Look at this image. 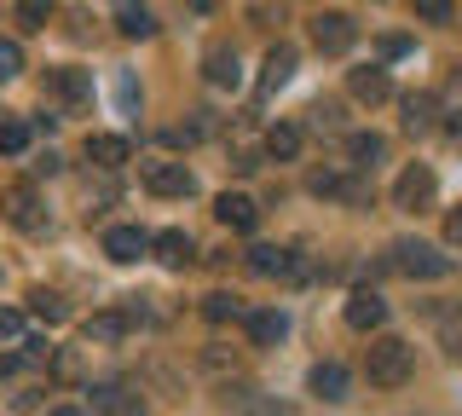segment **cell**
<instances>
[{
    "label": "cell",
    "instance_id": "obj_1",
    "mask_svg": "<svg viewBox=\"0 0 462 416\" xmlns=\"http://www.w3.org/2000/svg\"><path fill=\"white\" fill-rule=\"evenodd\" d=\"M365 370H370V382H375V387H404V382H411V370H416V353H411V341H399V336H382V341H370V358H365Z\"/></svg>",
    "mask_w": 462,
    "mask_h": 416
},
{
    "label": "cell",
    "instance_id": "obj_2",
    "mask_svg": "<svg viewBox=\"0 0 462 416\" xmlns=\"http://www.w3.org/2000/svg\"><path fill=\"white\" fill-rule=\"evenodd\" d=\"M387 266L404 272V278H445V272H451V254L428 249V243H393V249H387Z\"/></svg>",
    "mask_w": 462,
    "mask_h": 416
},
{
    "label": "cell",
    "instance_id": "obj_3",
    "mask_svg": "<svg viewBox=\"0 0 462 416\" xmlns=\"http://www.w3.org/2000/svg\"><path fill=\"white\" fill-rule=\"evenodd\" d=\"M422 324L439 336L445 353H462V300H422Z\"/></svg>",
    "mask_w": 462,
    "mask_h": 416
},
{
    "label": "cell",
    "instance_id": "obj_4",
    "mask_svg": "<svg viewBox=\"0 0 462 416\" xmlns=\"http://www.w3.org/2000/svg\"><path fill=\"white\" fill-rule=\"evenodd\" d=\"M353 41H358V23L346 18V12H318V18H312V47L318 52L336 59V52H346Z\"/></svg>",
    "mask_w": 462,
    "mask_h": 416
},
{
    "label": "cell",
    "instance_id": "obj_5",
    "mask_svg": "<svg viewBox=\"0 0 462 416\" xmlns=\"http://www.w3.org/2000/svg\"><path fill=\"white\" fill-rule=\"evenodd\" d=\"M0 214H6L18 232H41V220H47V214H41L35 185H6V191H0Z\"/></svg>",
    "mask_w": 462,
    "mask_h": 416
},
{
    "label": "cell",
    "instance_id": "obj_6",
    "mask_svg": "<svg viewBox=\"0 0 462 416\" xmlns=\"http://www.w3.org/2000/svg\"><path fill=\"white\" fill-rule=\"evenodd\" d=\"M433 191H439L433 168H428V162H411V168L399 174V185H393V203L416 214V208H428V203H433Z\"/></svg>",
    "mask_w": 462,
    "mask_h": 416
},
{
    "label": "cell",
    "instance_id": "obj_7",
    "mask_svg": "<svg viewBox=\"0 0 462 416\" xmlns=\"http://www.w3.org/2000/svg\"><path fill=\"white\" fill-rule=\"evenodd\" d=\"M144 185H151L156 197H191V168L185 162H144Z\"/></svg>",
    "mask_w": 462,
    "mask_h": 416
},
{
    "label": "cell",
    "instance_id": "obj_8",
    "mask_svg": "<svg viewBox=\"0 0 462 416\" xmlns=\"http://www.w3.org/2000/svg\"><path fill=\"white\" fill-rule=\"evenodd\" d=\"M105 254L116 266H134V261L151 254V237H144L139 226H110V232H105Z\"/></svg>",
    "mask_w": 462,
    "mask_h": 416
},
{
    "label": "cell",
    "instance_id": "obj_9",
    "mask_svg": "<svg viewBox=\"0 0 462 416\" xmlns=\"http://www.w3.org/2000/svg\"><path fill=\"white\" fill-rule=\"evenodd\" d=\"M47 93L64 98L69 110H81L87 98H93V76H87V69H47Z\"/></svg>",
    "mask_w": 462,
    "mask_h": 416
},
{
    "label": "cell",
    "instance_id": "obj_10",
    "mask_svg": "<svg viewBox=\"0 0 462 416\" xmlns=\"http://www.w3.org/2000/svg\"><path fill=\"white\" fill-rule=\"evenodd\" d=\"M249 272H254V278H289V272H300V261L289 249H278V243H254V249H249Z\"/></svg>",
    "mask_w": 462,
    "mask_h": 416
},
{
    "label": "cell",
    "instance_id": "obj_11",
    "mask_svg": "<svg viewBox=\"0 0 462 416\" xmlns=\"http://www.w3.org/2000/svg\"><path fill=\"white\" fill-rule=\"evenodd\" d=\"M346 324H353V329H382L387 324V300L375 290H353V295H346Z\"/></svg>",
    "mask_w": 462,
    "mask_h": 416
},
{
    "label": "cell",
    "instance_id": "obj_12",
    "mask_svg": "<svg viewBox=\"0 0 462 416\" xmlns=\"http://www.w3.org/2000/svg\"><path fill=\"white\" fill-rule=\"evenodd\" d=\"M202 76H208L214 88H237V81H243V64H237V52H231L226 41H214V47L202 52Z\"/></svg>",
    "mask_w": 462,
    "mask_h": 416
},
{
    "label": "cell",
    "instance_id": "obj_13",
    "mask_svg": "<svg viewBox=\"0 0 462 416\" xmlns=\"http://www.w3.org/2000/svg\"><path fill=\"white\" fill-rule=\"evenodd\" d=\"M289 76H295V47H272L266 52V64H260V93H278V88H289Z\"/></svg>",
    "mask_w": 462,
    "mask_h": 416
},
{
    "label": "cell",
    "instance_id": "obj_14",
    "mask_svg": "<svg viewBox=\"0 0 462 416\" xmlns=\"http://www.w3.org/2000/svg\"><path fill=\"white\" fill-rule=\"evenodd\" d=\"M127 324H134L127 312H93V319L81 324V336H87V341H98V347H116V341L127 336Z\"/></svg>",
    "mask_w": 462,
    "mask_h": 416
},
{
    "label": "cell",
    "instance_id": "obj_15",
    "mask_svg": "<svg viewBox=\"0 0 462 416\" xmlns=\"http://www.w3.org/2000/svg\"><path fill=\"white\" fill-rule=\"evenodd\" d=\"M346 156H353L346 168H358V174H370V168H375V162L387 156V139H382V134H346Z\"/></svg>",
    "mask_w": 462,
    "mask_h": 416
},
{
    "label": "cell",
    "instance_id": "obj_16",
    "mask_svg": "<svg viewBox=\"0 0 462 416\" xmlns=\"http://www.w3.org/2000/svg\"><path fill=\"white\" fill-rule=\"evenodd\" d=\"M214 214H220V226H231V232H254V220H260V208L237 191H226L220 203H214Z\"/></svg>",
    "mask_w": 462,
    "mask_h": 416
},
{
    "label": "cell",
    "instance_id": "obj_17",
    "mask_svg": "<svg viewBox=\"0 0 462 416\" xmlns=\"http://www.w3.org/2000/svg\"><path fill=\"white\" fill-rule=\"evenodd\" d=\"M346 88H353V98H365V105H382L387 93H393V81H387V69H353V76H346Z\"/></svg>",
    "mask_w": 462,
    "mask_h": 416
},
{
    "label": "cell",
    "instance_id": "obj_18",
    "mask_svg": "<svg viewBox=\"0 0 462 416\" xmlns=\"http://www.w3.org/2000/svg\"><path fill=\"white\" fill-rule=\"evenodd\" d=\"M312 191L318 197H346V203H358V197H365V185H358L353 174H341V168H318V174H312Z\"/></svg>",
    "mask_w": 462,
    "mask_h": 416
},
{
    "label": "cell",
    "instance_id": "obj_19",
    "mask_svg": "<svg viewBox=\"0 0 462 416\" xmlns=\"http://www.w3.org/2000/svg\"><path fill=\"white\" fill-rule=\"evenodd\" d=\"M87 162L122 168V162H127V139H122V134H87Z\"/></svg>",
    "mask_w": 462,
    "mask_h": 416
},
{
    "label": "cell",
    "instance_id": "obj_20",
    "mask_svg": "<svg viewBox=\"0 0 462 416\" xmlns=\"http://www.w3.org/2000/svg\"><path fill=\"white\" fill-rule=\"evenodd\" d=\"M346 382H353V376H346L336 358H329V365H318L312 376H307V387H312L318 399H329V405H336V399H346Z\"/></svg>",
    "mask_w": 462,
    "mask_h": 416
},
{
    "label": "cell",
    "instance_id": "obj_21",
    "mask_svg": "<svg viewBox=\"0 0 462 416\" xmlns=\"http://www.w3.org/2000/svg\"><path fill=\"white\" fill-rule=\"evenodd\" d=\"M404 127H411V134H433V127H439V105H433V93H411V98H404Z\"/></svg>",
    "mask_w": 462,
    "mask_h": 416
},
{
    "label": "cell",
    "instance_id": "obj_22",
    "mask_svg": "<svg viewBox=\"0 0 462 416\" xmlns=\"http://www.w3.org/2000/svg\"><path fill=\"white\" fill-rule=\"evenodd\" d=\"M151 249H156V261H162V266H185V261H191V237H185L180 232V226H173V232H162V237H151Z\"/></svg>",
    "mask_w": 462,
    "mask_h": 416
},
{
    "label": "cell",
    "instance_id": "obj_23",
    "mask_svg": "<svg viewBox=\"0 0 462 416\" xmlns=\"http://www.w3.org/2000/svg\"><path fill=\"white\" fill-rule=\"evenodd\" d=\"M249 336H254V347H278L289 336V319L283 312H249Z\"/></svg>",
    "mask_w": 462,
    "mask_h": 416
},
{
    "label": "cell",
    "instance_id": "obj_24",
    "mask_svg": "<svg viewBox=\"0 0 462 416\" xmlns=\"http://www.w3.org/2000/svg\"><path fill=\"white\" fill-rule=\"evenodd\" d=\"M116 30H122L127 41H151V35H156V12H151V6H122Z\"/></svg>",
    "mask_w": 462,
    "mask_h": 416
},
{
    "label": "cell",
    "instance_id": "obj_25",
    "mask_svg": "<svg viewBox=\"0 0 462 416\" xmlns=\"http://www.w3.org/2000/svg\"><path fill=\"white\" fill-rule=\"evenodd\" d=\"M29 312H35L41 324H64L69 319V307H64V295H58V290H29Z\"/></svg>",
    "mask_w": 462,
    "mask_h": 416
},
{
    "label": "cell",
    "instance_id": "obj_26",
    "mask_svg": "<svg viewBox=\"0 0 462 416\" xmlns=\"http://www.w3.org/2000/svg\"><path fill=\"white\" fill-rule=\"evenodd\" d=\"M266 156H278V162H289V156H300V127L278 122V127L266 134Z\"/></svg>",
    "mask_w": 462,
    "mask_h": 416
},
{
    "label": "cell",
    "instance_id": "obj_27",
    "mask_svg": "<svg viewBox=\"0 0 462 416\" xmlns=\"http://www.w3.org/2000/svg\"><path fill=\"white\" fill-rule=\"evenodd\" d=\"M52 12H58V0H18V23L23 30H47Z\"/></svg>",
    "mask_w": 462,
    "mask_h": 416
},
{
    "label": "cell",
    "instance_id": "obj_28",
    "mask_svg": "<svg viewBox=\"0 0 462 416\" xmlns=\"http://www.w3.org/2000/svg\"><path fill=\"white\" fill-rule=\"evenodd\" d=\"M0 151H6V156H23L29 151V122H0Z\"/></svg>",
    "mask_w": 462,
    "mask_h": 416
},
{
    "label": "cell",
    "instance_id": "obj_29",
    "mask_svg": "<svg viewBox=\"0 0 462 416\" xmlns=\"http://www.w3.org/2000/svg\"><path fill=\"white\" fill-rule=\"evenodd\" d=\"M202 312H208V319H214V324H220V319H237V312H243V300L220 290V295H208V300H202Z\"/></svg>",
    "mask_w": 462,
    "mask_h": 416
},
{
    "label": "cell",
    "instance_id": "obj_30",
    "mask_svg": "<svg viewBox=\"0 0 462 416\" xmlns=\"http://www.w3.org/2000/svg\"><path fill=\"white\" fill-rule=\"evenodd\" d=\"M451 12H457V0H416V18L422 23H451Z\"/></svg>",
    "mask_w": 462,
    "mask_h": 416
},
{
    "label": "cell",
    "instance_id": "obj_31",
    "mask_svg": "<svg viewBox=\"0 0 462 416\" xmlns=\"http://www.w3.org/2000/svg\"><path fill=\"white\" fill-rule=\"evenodd\" d=\"M93 411H98V416L122 411V387H116V382H98V387H93Z\"/></svg>",
    "mask_w": 462,
    "mask_h": 416
},
{
    "label": "cell",
    "instance_id": "obj_32",
    "mask_svg": "<svg viewBox=\"0 0 462 416\" xmlns=\"http://www.w3.org/2000/svg\"><path fill=\"white\" fill-rule=\"evenodd\" d=\"M23 69V47L18 41H0V81H12Z\"/></svg>",
    "mask_w": 462,
    "mask_h": 416
},
{
    "label": "cell",
    "instance_id": "obj_33",
    "mask_svg": "<svg viewBox=\"0 0 462 416\" xmlns=\"http://www.w3.org/2000/svg\"><path fill=\"white\" fill-rule=\"evenodd\" d=\"M307 116H312V127H318V134H336V127H341V110H336V105H312Z\"/></svg>",
    "mask_w": 462,
    "mask_h": 416
},
{
    "label": "cell",
    "instance_id": "obj_34",
    "mask_svg": "<svg viewBox=\"0 0 462 416\" xmlns=\"http://www.w3.org/2000/svg\"><path fill=\"white\" fill-rule=\"evenodd\" d=\"M231 168H237V174H254V168H260V151H254V145H237V156H231Z\"/></svg>",
    "mask_w": 462,
    "mask_h": 416
},
{
    "label": "cell",
    "instance_id": "obj_35",
    "mask_svg": "<svg viewBox=\"0 0 462 416\" xmlns=\"http://www.w3.org/2000/svg\"><path fill=\"white\" fill-rule=\"evenodd\" d=\"M404 52H411V41H404V35H382V59H404Z\"/></svg>",
    "mask_w": 462,
    "mask_h": 416
},
{
    "label": "cell",
    "instance_id": "obj_36",
    "mask_svg": "<svg viewBox=\"0 0 462 416\" xmlns=\"http://www.w3.org/2000/svg\"><path fill=\"white\" fill-rule=\"evenodd\" d=\"M29 168H35V174H58V168H64V162H58V151H41V156H35V162H29Z\"/></svg>",
    "mask_w": 462,
    "mask_h": 416
},
{
    "label": "cell",
    "instance_id": "obj_37",
    "mask_svg": "<svg viewBox=\"0 0 462 416\" xmlns=\"http://www.w3.org/2000/svg\"><path fill=\"white\" fill-rule=\"evenodd\" d=\"M23 370V353H0V376H18Z\"/></svg>",
    "mask_w": 462,
    "mask_h": 416
},
{
    "label": "cell",
    "instance_id": "obj_38",
    "mask_svg": "<svg viewBox=\"0 0 462 416\" xmlns=\"http://www.w3.org/2000/svg\"><path fill=\"white\" fill-rule=\"evenodd\" d=\"M18 324H23L18 312H0V336H18Z\"/></svg>",
    "mask_w": 462,
    "mask_h": 416
},
{
    "label": "cell",
    "instance_id": "obj_39",
    "mask_svg": "<svg viewBox=\"0 0 462 416\" xmlns=\"http://www.w3.org/2000/svg\"><path fill=\"white\" fill-rule=\"evenodd\" d=\"M445 237H451V243H462V208L451 214V220H445Z\"/></svg>",
    "mask_w": 462,
    "mask_h": 416
},
{
    "label": "cell",
    "instance_id": "obj_40",
    "mask_svg": "<svg viewBox=\"0 0 462 416\" xmlns=\"http://www.w3.org/2000/svg\"><path fill=\"white\" fill-rule=\"evenodd\" d=\"M47 416H81V411H69V405H58V411H47Z\"/></svg>",
    "mask_w": 462,
    "mask_h": 416
}]
</instances>
